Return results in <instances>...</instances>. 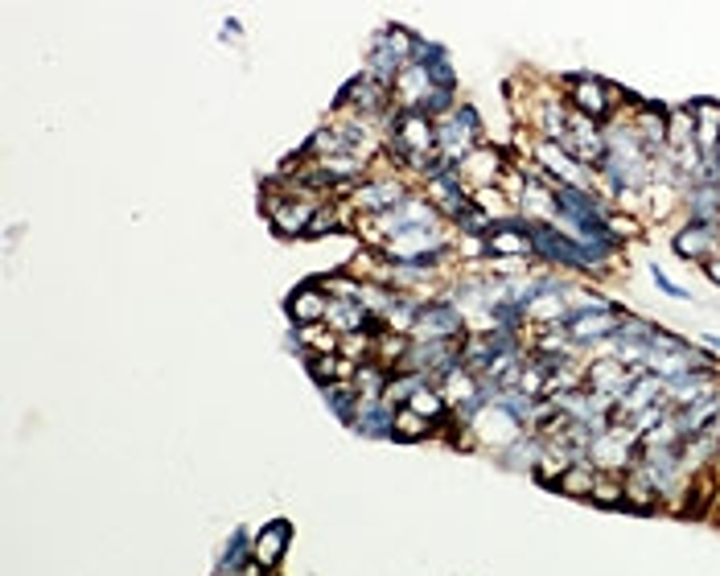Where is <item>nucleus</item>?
Wrapping results in <instances>:
<instances>
[{
  "mask_svg": "<svg viewBox=\"0 0 720 576\" xmlns=\"http://www.w3.org/2000/svg\"><path fill=\"white\" fill-rule=\"evenodd\" d=\"M429 432H432V420L412 412V408H400L391 416V436H400V441H416V436H429Z\"/></svg>",
  "mask_w": 720,
  "mask_h": 576,
  "instance_id": "6e6552de",
  "label": "nucleus"
},
{
  "mask_svg": "<svg viewBox=\"0 0 720 576\" xmlns=\"http://www.w3.org/2000/svg\"><path fill=\"white\" fill-rule=\"evenodd\" d=\"M696 112H700V148H704V157L712 153L720 144V107H712V103H696Z\"/></svg>",
  "mask_w": 720,
  "mask_h": 576,
  "instance_id": "1a4fd4ad",
  "label": "nucleus"
},
{
  "mask_svg": "<svg viewBox=\"0 0 720 576\" xmlns=\"http://www.w3.org/2000/svg\"><path fill=\"white\" fill-rule=\"evenodd\" d=\"M676 251L683 259H704V264H712L720 256V227H712V223H688V230L676 235Z\"/></svg>",
  "mask_w": 720,
  "mask_h": 576,
  "instance_id": "f03ea898",
  "label": "nucleus"
},
{
  "mask_svg": "<svg viewBox=\"0 0 720 576\" xmlns=\"http://www.w3.org/2000/svg\"><path fill=\"white\" fill-rule=\"evenodd\" d=\"M268 210H272V223L280 235H305L309 218L317 215L309 202H285V206H268Z\"/></svg>",
  "mask_w": 720,
  "mask_h": 576,
  "instance_id": "423d86ee",
  "label": "nucleus"
},
{
  "mask_svg": "<svg viewBox=\"0 0 720 576\" xmlns=\"http://www.w3.org/2000/svg\"><path fill=\"white\" fill-rule=\"evenodd\" d=\"M704 268H708V276H712V280H717V285H720V256L712 259V264H704Z\"/></svg>",
  "mask_w": 720,
  "mask_h": 576,
  "instance_id": "ddd939ff",
  "label": "nucleus"
},
{
  "mask_svg": "<svg viewBox=\"0 0 720 576\" xmlns=\"http://www.w3.org/2000/svg\"><path fill=\"white\" fill-rule=\"evenodd\" d=\"M288 544H292V527H288L285 518H276L268 527H259L256 539H251V560L259 568H276V564L285 560Z\"/></svg>",
  "mask_w": 720,
  "mask_h": 576,
  "instance_id": "f257e3e1",
  "label": "nucleus"
},
{
  "mask_svg": "<svg viewBox=\"0 0 720 576\" xmlns=\"http://www.w3.org/2000/svg\"><path fill=\"white\" fill-rule=\"evenodd\" d=\"M288 313L297 326H313V321H326L330 313V292L317 285H301L292 297H288Z\"/></svg>",
  "mask_w": 720,
  "mask_h": 576,
  "instance_id": "7ed1b4c3",
  "label": "nucleus"
},
{
  "mask_svg": "<svg viewBox=\"0 0 720 576\" xmlns=\"http://www.w3.org/2000/svg\"><path fill=\"white\" fill-rule=\"evenodd\" d=\"M597 477H601V470H597L589 457H580L573 470H564V477L556 482V490H564V494H576V498H589L593 486H597Z\"/></svg>",
  "mask_w": 720,
  "mask_h": 576,
  "instance_id": "0eeeda50",
  "label": "nucleus"
},
{
  "mask_svg": "<svg viewBox=\"0 0 720 576\" xmlns=\"http://www.w3.org/2000/svg\"><path fill=\"white\" fill-rule=\"evenodd\" d=\"M573 100H576V107H580V115L589 112V120H601V115L609 112V86H605L601 79H580V83L573 86Z\"/></svg>",
  "mask_w": 720,
  "mask_h": 576,
  "instance_id": "39448f33",
  "label": "nucleus"
},
{
  "mask_svg": "<svg viewBox=\"0 0 720 576\" xmlns=\"http://www.w3.org/2000/svg\"><path fill=\"white\" fill-rule=\"evenodd\" d=\"M589 498L593 503H626V482H618L614 474H601Z\"/></svg>",
  "mask_w": 720,
  "mask_h": 576,
  "instance_id": "9d476101",
  "label": "nucleus"
},
{
  "mask_svg": "<svg viewBox=\"0 0 720 576\" xmlns=\"http://www.w3.org/2000/svg\"><path fill=\"white\" fill-rule=\"evenodd\" d=\"M700 342H704V346H712V350H717V354H720V333H704V338H700Z\"/></svg>",
  "mask_w": 720,
  "mask_h": 576,
  "instance_id": "f8f14e48",
  "label": "nucleus"
},
{
  "mask_svg": "<svg viewBox=\"0 0 720 576\" xmlns=\"http://www.w3.org/2000/svg\"><path fill=\"white\" fill-rule=\"evenodd\" d=\"M486 247L494 256H532V230L527 227H490Z\"/></svg>",
  "mask_w": 720,
  "mask_h": 576,
  "instance_id": "20e7f679",
  "label": "nucleus"
},
{
  "mask_svg": "<svg viewBox=\"0 0 720 576\" xmlns=\"http://www.w3.org/2000/svg\"><path fill=\"white\" fill-rule=\"evenodd\" d=\"M650 276H655V285H659V292H667V297H676V301H688V288H679L671 276L662 272V268H650Z\"/></svg>",
  "mask_w": 720,
  "mask_h": 576,
  "instance_id": "9b49d317",
  "label": "nucleus"
}]
</instances>
